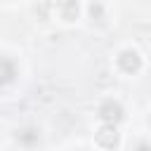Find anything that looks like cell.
I'll list each match as a JSON object with an SVG mask.
<instances>
[{
    "mask_svg": "<svg viewBox=\"0 0 151 151\" xmlns=\"http://www.w3.org/2000/svg\"><path fill=\"white\" fill-rule=\"evenodd\" d=\"M14 76H17L14 61H9V59L0 57V85H7V83H12V80H14Z\"/></svg>",
    "mask_w": 151,
    "mask_h": 151,
    "instance_id": "6da1fadb",
    "label": "cell"
},
{
    "mask_svg": "<svg viewBox=\"0 0 151 151\" xmlns=\"http://www.w3.org/2000/svg\"><path fill=\"white\" fill-rule=\"evenodd\" d=\"M101 118L106 120V123H116V120H120L123 118V109L118 106V104H113V101H109V104H104L101 106Z\"/></svg>",
    "mask_w": 151,
    "mask_h": 151,
    "instance_id": "7a4b0ae2",
    "label": "cell"
},
{
    "mask_svg": "<svg viewBox=\"0 0 151 151\" xmlns=\"http://www.w3.org/2000/svg\"><path fill=\"white\" fill-rule=\"evenodd\" d=\"M97 137H99V142H101L104 146H113V144L118 142V134H116V127H113L111 123H109V127H104V130H101V132H99Z\"/></svg>",
    "mask_w": 151,
    "mask_h": 151,
    "instance_id": "3957f363",
    "label": "cell"
},
{
    "mask_svg": "<svg viewBox=\"0 0 151 151\" xmlns=\"http://www.w3.org/2000/svg\"><path fill=\"white\" fill-rule=\"evenodd\" d=\"M120 64H123L125 71H137V68H139V57H137L134 52H125V54L120 57Z\"/></svg>",
    "mask_w": 151,
    "mask_h": 151,
    "instance_id": "277c9868",
    "label": "cell"
},
{
    "mask_svg": "<svg viewBox=\"0 0 151 151\" xmlns=\"http://www.w3.org/2000/svg\"><path fill=\"white\" fill-rule=\"evenodd\" d=\"M19 142H24L26 146H31V144L38 142V132H35V130H21V132H19Z\"/></svg>",
    "mask_w": 151,
    "mask_h": 151,
    "instance_id": "5b68a950",
    "label": "cell"
}]
</instances>
